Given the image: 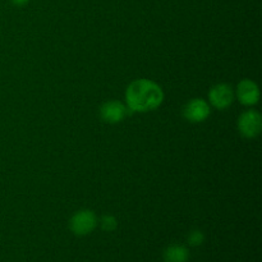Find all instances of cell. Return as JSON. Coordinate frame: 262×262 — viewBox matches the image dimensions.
Here are the masks:
<instances>
[{
    "mask_svg": "<svg viewBox=\"0 0 262 262\" xmlns=\"http://www.w3.org/2000/svg\"><path fill=\"white\" fill-rule=\"evenodd\" d=\"M163 257L165 262H187L189 258V251L184 246L170 245L165 248Z\"/></svg>",
    "mask_w": 262,
    "mask_h": 262,
    "instance_id": "8",
    "label": "cell"
},
{
    "mask_svg": "<svg viewBox=\"0 0 262 262\" xmlns=\"http://www.w3.org/2000/svg\"><path fill=\"white\" fill-rule=\"evenodd\" d=\"M237 97L241 104L246 106L256 105L260 100V90L258 86L251 79H242L237 87Z\"/></svg>",
    "mask_w": 262,
    "mask_h": 262,
    "instance_id": "7",
    "label": "cell"
},
{
    "mask_svg": "<svg viewBox=\"0 0 262 262\" xmlns=\"http://www.w3.org/2000/svg\"><path fill=\"white\" fill-rule=\"evenodd\" d=\"M205 235L204 233L200 232V230H193V232L189 233L188 235V245L192 247H199L204 243Z\"/></svg>",
    "mask_w": 262,
    "mask_h": 262,
    "instance_id": "10",
    "label": "cell"
},
{
    "mask_svg": "<svg viewBox=\"0 0 262 262\" xmlns=\"http://www.w3.org/2000/svg\"><path fill=\"white\" fill-rule=\"evenodd\" d=\"M128 114V107L124 106L120 101H115V100H110L102 104L101 109H100V117L105 123L109 124H117L124 120V118Z\"/></svg>",
    "mask_w": 262,
    "mask_h": 262,
    "instance_id": "6",
    "label": "cell"
},
{
    "mask_svg": "<svg viewBox=\"0 0 262 262\" xmlns=\"http://www.w3.org/2000/svg\"><path fill=\"white\" fill-rule=\"evenodd\" d=\"M100 225L105 232H113V230L117 229L118 222L113 215H104L100 220Z\"/></svg>",
    "mask_w": 262,
    "mask_h": 262,
    "instance_id": "9",
    "label": "cell"
},
{
    "mask_svg": "<svg viewBox=\"0 0 262 262\" xmlns=\"http://www.w3.org/2000/svg\"><path fill=\"white\" fill-rule=\"evenodd\" d=\"M163 100V90L151 79H136L125 91L127 107L135 113H147L158 109Z\"/></svg>",
    "mask_w": 262,
    "mask_h": 262,
    "instance_id": "1",
    "label": "cell"
},
{
    "mask_svg": "<svg viewBox=\"0 0 262 262\" xmlns=\"http://www.w3.org/2000/svg\"><path fill=\"white\" fill-rule=\"evenodd\" d=\"M28 2H30V0H12V3L14 5H25L27 4Z\"/></svg>",
    "mask_w": 262,
    "mask_h": 262,
    "instance_id": "11",
    "label": "cell"
},
{
    "mask_svg": "<svg viewBox=\"0 0 262 262\" xmlns=\"http://www.w3.org/2000/svg\"><path fill=\"white\" fill-rule=\"evenodd\" d=\"M262 117L257 110H247L242 113L238 119V130L246 138H255L260 135Z\"/></svg>",
    "mask_w": 262,
    "mask_h": 262,
    "instance_id": "3",
    "label": "cell"
},
{
    "mask_svg": "<svg viewBox=\"0 0 262 262\" xmlns=\"http://www.w3.org/2000/svg\"><path fill=\"white\" fill-rule=\"evenodd\" d=\"M209 100L212 106L216 109H227L234 101V92L229 84L219 83L210 90Z\"/></svg>",
    "mask_w": 262,
    "mask_h": 262,
    "instance_id": "5",
    "label": "cell"
},
{
    "mask_svg": "<svg viewBox=\"0 0 262 262\" xmlns=\"http://www.w3.org/2000/svg\"><path fill=\"white\" fill-rule=\"evenodd\" d=\"M97 225V217L91 210H79L69 220V229L72 233L79 237L94 232Z\"/></svg>",
    "mask_w": 262,
    "mask_h": 262,
    "instance_id": "2",
    "label": "cell"
},
{
    "mask_svg": "<svg viewBox=\"0 0 262 262\" xmlns=\"http://www.w3.org/2000/svg\"><path fill=\"white\" fill-rule=\"evenodd\" d=\"M211 114V107L209 102L202 99H192L184 105L183 115L188 122L201 123L206 120Z\"/></svg>",
    "mask_w": 262,
    "mask_h": 262,
    "instance_id": "4",
    "label": "cell"
}]
</instances>
